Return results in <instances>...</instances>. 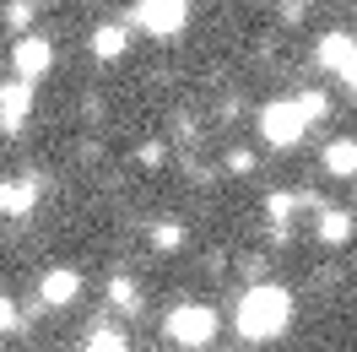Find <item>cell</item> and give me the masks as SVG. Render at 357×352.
<instances>
[{
  "instance_id": "cell-1",
  "label": "cell",
  "mask_w": 357,
  "mask_h": 352,
  "mask_svg": "<svg viewBox=\"0 0 357 352\" xmlns=\"http://www.w3.org/2000/svg\"><path fill=\"white\" fill-rule=\"evenodd\" d=\"M233 325H238L244 342H276V336L292 325V293L276 287V282L249 287L244 298H238V320H233Z\"/></svg>"
},
{
  "instance_id": "cell-2",
  "label": "cell",
  "mask_w": 357,
  "mask_h": 352,
  "mask_svg": "<svg viewBox=\"0 0 357 352\" xmlns=\"http://www.w3.org/2000/svg\"><path fill=\"white\" fill-rule=\"evenodd\" d=\"M260 135H266V147L287 152V147H298V141L309 135V119L298 114V103L276 98V103H266V109H260Z\"/></svg>"
},
{
  "instance_id": "cell-3",
  "label": "cell",
  "mask_w": 357,
  "mask_h": 352,
  "mask_svg": "<svg viewBox=\"0 0 357 352\" xmlns=\"http://www.w3.org/2000/svg\"><path fill=\"white\" fill-rule=\"evenodd\" d=\"M211 336H217V309H206V304L168 309V342H178V347H211Z\"/></svg>"
},
{
  "instance_id": "cell-4",
  "label": "cell",
  "mask_w": 357,
  "mask_h": 352,
  "mask_svg": "<svg viewBox=\"0 0 357 352\" xmlns=\"http://www.w3.org/2000/svg\"><path fill=\"white\" fill-rule=\"evenodd\" d=\"M135 22L146 27L152 38H174L190 22V0H141L135 6Z\"/></svg>"
},
{
  "instance_id": "cell-5",
  "label": "cell",
  "mask_w": 357,
  "mask_h": 352,
  "mask_svg": "<svg viewBox=\"0 0 357 352\" xmlns=\"http://www.w3.org/2000/svg\"><path fill=\"white\" fill-rule=\"evenodd\" d=\"M11 66H17V82H27V87H33V82L54 66L49 38H33V33H27V38H17V44H11Z\"/></svg>"
},
{
  "instance_id": "cell-6",
  "label": "cell",
  "mask_w": 357,
  "mask_h": 352,
  "mask_svg": "<svg viewBox=\"0 0 357 352\" xmlns=\"http://www.w3.org/2000/svg\"><path fill=\"white\" fill-rule=\"evenodd\" d=\"M38 298H44L49 309H66L82 298V271L76 265H54V271H44V282H38Z\"/></svg>"
},
{
  "instance_id": "cell-7",
  "label": "cell",
  "mask_w": 357,
  "mask_h": 352,
  "mask_svg": "<svg viewBox=\"0 0 357 352\" xmlns=\"http://www.w3.org/2000/svg\"><path fill=\"white\" fill-rule=\"evenodd\" d=\"M319 66H331L335 76H341V82L352 87V82H357V54H352V38H347V33H325V38H319Z\"/></svg>"
},
{
  "instance_id": "cell-8",
  "label": "cell",
  "mask_w": 357,
  "mask_h": 352,
  "mask_svg": "<svg viewBox=\"0 0 357 352\" xmlns=\"http://www.w3.org/2000/svg\"><path fill=\"white\" fill-rule=\"evenodd\" d=\"M27 114H33V87L27 82H6L0 87V125L6 131H22Z\"/></svg>"
},
{
  "instance_id": "cell-9",
  "label": "cell",
  "mask_w": 357,
  "mask_h": 352,
  "mask_svg": "<svg viewBox=\"0 0 357 352\" xmlns=\"http://www.w3.org/2000/svg\"><path fill=\"white\" fill-rule=\"evenodd\" d=\"M38 200V184L33 179H0V212L6 217H27Z\"/></svg>"
},
{
  "instance_id": "cell-10",
  "label": "cell",
  "mask_w": 357,
  "mask_h": 352,
  "mask_svg": "<svg viewBox=\"0 0 357 352\" xmlns=\"http://www.w3.org/2000/svg\"><path fill=\"white\" fill-rule=\"evenodd\" d=\"M325 174H335V179H352V174H357V141H347V135H341V141H331V147H325Z\"/></svg>"
},
{
  "instance_id": "cell-11",
  "label": "cell",
  "mask_w": 357,
  "mask_h": 352,
  "mask_svg": "<svg viewBox=\"0 0 357 352\" xmlns=\"http://www.w3.org/2000/svg\"><path fill=\"white\" fill-rule=\"evenodd\" d=\"M125 44H130V38H125V27H114V22H103L98 33H92V54H98V60H119Z\"/></svg>"
},
{
  "instance_id": "cell-12",
  "label": "cell",
  "mask_w": 357,
  "mask_h": 352,
  "mask_svg": "<svg viewBox=\"0 0 357 352\" xmlns=\"http://www.w3.org/2000/svg\"><path fill=\"white\" fill-rule=\"evenodd\" d=\"M109 304L119 309V314H135V309H141V287H135L130 277H109Z\"/></svg>"
},
{
  "instance_id": "cell-13",
  "label": "cell",
  "mask_w": 357,
  "mask_h": 352,
  "mask_svg": "<svg viewBox=\"0 0 357 352\" xmlns=\"http://www.w3.org/2000/svg\"><path fill=\"white\" fill-rule=\"evenodd\" d=\"M266 212H271V222H276V233H287V222H292V212H298V196H287V190H271V200H266Z\"/></svg>"
},
{
  "instance_id": "cell-14",
  "label": "cell",
  "mask_w": 357,
  "mask_h": 352,
  "mask_svg": "<svg viewBox=\"0 0 357 352\" xmlns=\"http://www.w3.org/2000/svg\"><path fill=\"white\" fill-rule=\"evenodd\" d=\"M319 239L325 244H347L352 239V217H347V212H325V217H319Z\"/></svg>"
},
{
  "instance_id": "cell-15",
  "label": "cell",
  "mask_w": 357,
  "mask_h": 352,
  "mask_svg": "<svg viewBox=\"0 0 357 352\" xmlns=\"http://www.w3.org/2000/svg\"><path fill=\"white\" fill-rule=\"evenodd\" d=\"M178 244H184V222H157L152 228V249L168 255V249H178Z\"/></svg>"
},
{
  "instance_id": "cell-16",
  "label": "cell",
  "mask_w": 357,
  "mask_h": 352,
  "mask_svg": "<svg viewBox=\"0 0 357 352\" xmlns=\"http://www.w3.org/2000/svg\"><path fill=\"white\" fill-rule=\"evenodd\" d=\"M292 103H298V114H303V119H325V114H331V98H325V92H303V98H292Z\"/></svg>"
},
{
  "instance_id": "cell-17",
  "label": "cell",
  "mask_w": 357,
  "mask_h": 352,
  "mask_svg": "<svg viewBox=\"0 0 357 352\" xmlns=\"http://www.w3.org/2000/svg\"><path fill=\"white\" fill-rule=\"evenodd\" d=\"M33 11H38V0H11V6H6V22L22 33V27L33 22Z\"/></svg>"
},
{
  "instance_id": "cell-18",
  "label": "cell",
  "mask_w": 357,
  "mask_h": 352,
  "mask_svg": "<svg viewBox=\"0 0 357 352\" xmlns=\"http://www.w3.org/2000/svg\"><path fill=\"white\" fill-rule=\"evenodd\" d=\"M87 352H130V347H125V336H114V330H98V336L87 342Z\"/></svg>"
},
{
  "instance_id": "cell-19",
  "label": "cell",
  "mask_w": 357,
  "mask_h": 352,
  "mask_svg": "<svg viewBox=\"0 0 357 352\" xmlns=\"http://www.w3.org/2000/svg\"><path fill=\"white\" fill-rule=\"evenodd\" d=\"M249 168H255V152H249V147H233V152H227V174H249Z\"/></svg>"
},
{
  "instance_id": "cell-20",
  "label": "cell",
  "mask_w": 357,
  "mask_h": 352,
  "mask_svg": "<svg viewBox=\"0 0 357 352\" xmlns=\"http://www.w3.org/2000/svg\"><path fill=\"white\" fill-rule=\"evenodd\" d=\"M17 325H22L17 304H11V298H0V336H6V330H17Z\"/></svg>"
},
{
  "instance_id": "cell-21",
  "label": "cell",
  "mask_w": 357,
  "mask_h": 352,
  "mask_svg": "<svg viewBox=\"0 0 357 352\" xmlns=\"http://www.w3.org/2000/svg\"><path fill=\"white\" fill-rule=\"evenodd\" d=\"M141 163H146V168H152V163H162V141H146V147H141Z\"/></svg>"
}]
</instances>
